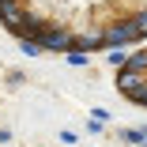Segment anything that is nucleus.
<instances>
[{"instance_id": "1", "label": "nucleus", "mask_w": 147, "mask_h": 147, "mask_svg": "<svg viewBox=\"0 0 147 147\" xmlns=\"http://www.w3.org/2000/svg\"><path fill=\"white\" fill-rule=\"evenodd\" d=\"M0 26L42 53L147 45V0H0Z\"/></svg>"}, {"instance_id": "2", "label": "nucleus", "mask_w": 147, "mask_h": 147, "mask_svg": "<svg viewBox=\"0 0 147 147\" xmlns=\"http://www.w3.org/2000/svg\"><path fill=\"white\" fill-rule=\"evenodd\" d=\"M117 87H121V94L136 106H147V45L140 53H132L128 61L121 64L117 72Z\"/></svg>"}]
</instances>
